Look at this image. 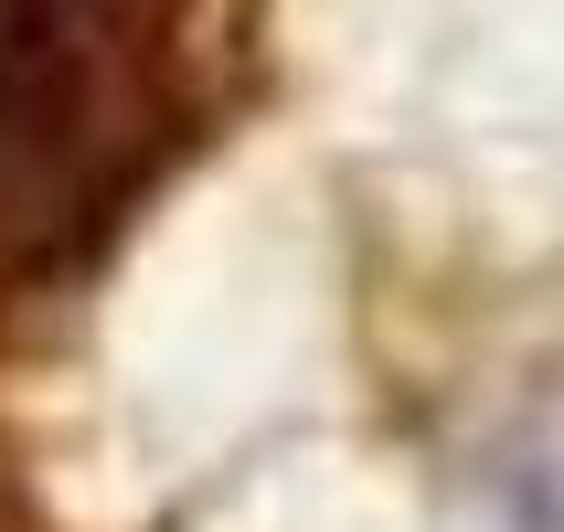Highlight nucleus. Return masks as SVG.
<instances>
[{"label": "nucleus", "instance_id": "f257e3e1", "mask_svg": "<svg viewBox=\"0 0 564 532\" xmlns=\"http://www.w3.org/2000/svg\"><path fill=\"white\" fill-rule=\"evenodd\" d=\"M214 0H0V330L107 278L214 128Z\"/></svg>", "mask_w": 564, "mask_h": 532}]
</instances>
